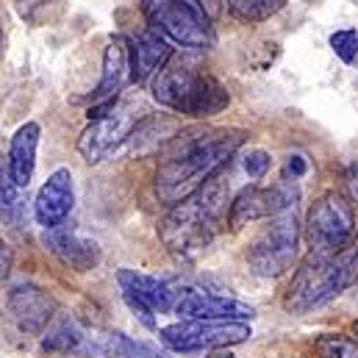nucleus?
I'll use <instances>...</instances> for the list:
<instances>
[{
    "label": "nucleus",
    "mask_w": 358,
    "mask_h": 358,
    "mask_svg": "<svg viewBox=\"0 0 358 358\" xmlns=\"http://www.w3.org/2000/svg\"><path fill=\"white\" fill-rule=\"evenodd\" d=\"M239 128H189L167 145L164 159L156 173V194L170 208L197 194L245 142Z\"/></svg>",
    "instance_id": "1"
},
{
    "label": "nucleus",
    "mask_w": 358,
    "mask_h": 358,
    "mask_svg": "<svg viewBox=\"0 0 358 358\" xmlns=\"http://www.w3.org/2000/svg\"><path fill=\"white\" fill-rule=\"evenodd\" d=\"M225 203H228V180L222 173H217L197 194L173 206L170 214L162 220L159 234L164 248L180 262L197 259L211 245Z\"/></svg>",
    "instance_id": "2"
},
{
    "label": "nucleus",
    "mask_w": 358,
    "mask_h": 358,
    "mask_svg": "<svg viewBox=\"0 0 358 358\" xmlns=\"http://www.w3.org/2000/svg\"><path fill=\"white\" fill-rule=\"evenodd\" d=\"M358 280V245H350L342 253H308V259L297 267L283 306L292 314H308L339 297L348 286Z\"/></svg>",
    "instance_id": "3"
},
{
    "label": "nucleus",
    "mask_w": 358,
    "mask_h": 358,
    "mask_svg": "<svg viewBox=\"0 0 358 358\" xmlns=\"http://www.w3.org/2000/svg\"><path fill=\"white\" fill-rule=\"evenodd\" d=\"M150 94L164 108L192 120H208L225 111L231 103V94L220 78L200 73L186 62H170L150 81Z\"/></svg>",
    "instance_id": "4"
},
{
    "label": "nucleus",
    "mask_w": 358,
    "mask_h": 358,
    "mask_svg": "<svg viewBox=\"0 0 358 358\" xmlns=\"http://www.w3.org/2000/svg\"><path fill=\"white\" fill-rule=\"evenodd\" d=\"M353 234H356V211L353 203L331 189L325 194H320L306 217V242L311 248V253H342L353 245Z\"/></svg>",
    "instance_id": "5"
},
{
    "label": "nucleus",
    "mask_w": 358,
    "mask_h": 358,
    "mask_svg": "<svg viewBox=\"0 0 358 358\" xmlns=\"http://www.w3.org/2000/svg\"><path fill=\"white\" fill-rule=\"evenodd\" d=\"M142 11L150 28L186 50H208L214 45V25L194 0H142Z\"/></svg>",
    "instance_id": "6"
},
{
    "label": "nucleus",
    "mask_w": 358,
    "mask_h": 358,
    "mask_svg": "<svg viewBox=\"0 0 358 358\" xmlns=\"http://www.w3.org/2000/svg\"><path fill=\"white\" fill-rule=\"evenodd\" d=\"M253 336L248 322H211V320H180L159 331V339L173 353H197L242 345Z\"/></svg>",
    "instance_id": "7"
},
{
    "label": "nucleus",
    "mask_w": 358,
    "mask_h": 358,
    "mask_svg": "<svg viewBox=\"0 0 358 358\" xmlns=\"http://www.w3.org/2000/svg\"><path fill=\"white\" fill-rule=\"evenodd\" d=\"M297 242H300V222H297L294 211H286V214L275 217L259 234V239L250 245L248 262L256 275L278 278L292 267V262L297 256Z\"/></svg>",
    "instance_id": "8"
},
{
    "label": "nucleus",
    "mask_w": 358,
    "mask_h": 358,
    "mask_svg": "<svg viewBox=\"0 0 358 358\" xmlns=\"http://www.w3.org/2000/svg\"><path fill=\"white\" fill-rule=\"evenodd\" d=\"M139 122V114L134 103H114L103 117L92 120L78 139V153L87 164L106 162L114 150H120L125 142H131V134Z\"/></svg>",
    "instance_id": "9"
},
{
    "label": "nucleus",
    "mask_w": 358,
    "mask_h": 358,
    "mask_svg": "<svg viewBox=\"0 0 358 358\" xmlns=\"http://www.w3.org/2000/svg\"><path fill=\"white\" fill-rule=\"evenodd\" d=\"M297 197H300V192L292 180L269 186V189L248 186L234 197V203L228 208V222L236 231V228H242L248 222H256V220H275L286 211H294Z\"/></svg>",
    "instance_id": "10"
},
{
    "label": "nucleus",
    "mask_w": 358,
    "mask_h": 358,
    "mask_svg": "<svg viewBox=\"0 0 358 358\" xmlns=\"http://www.w3.org/2000/svg\"><path fill=\"white\" fill-rule=\"evenodd\" d=\"M134 81V67H131V39L125 36H111L106 50H103V73L97 87L92 90L90 100V120L103 117L114 103L117 94L125 90V84Z\"/></svg>",
    "instance_id": "11"
},
{
    "label": "nucleus",
    "mask_w": 358,
    "mask_h": 358,
    "mask_svg": "<svg viewBox=\"0 0 358 358\" xmlns=\"http://www.w3.org/2000/svg\"><path fill=\"white\" fill-rule=\"evenodd\" d=\"M180 320H211V322H248L256 317L253 306L208 292H183L176 303Z\"/></svg>",
    "instance_id": "12"
},
{
    "label": "nucleus",
    "mask_w": 358,
    "mask_h": 358,
    "mask_svg": "<svg viewBox=\"0 0 358 358\" xmlns=\"http://www.w3.org/2000/svg\"><path fill=\"white\" fill-rule=\"evenodd\" d=\"M76 206V183H73V173L70 170H56L53 176L42 183V189L36 192L34 200V217L36 222L50 231V228H62L64 220L70 217Z\"/></svg>",
    "instance_id": "13"
},
{
    "label": "nucleus",
    "mask_w": 358,
    "mask_h": 358,
    "mask_svg": "<svg viewBox=\"0 0 358 358\" xmlns=\"http://www.w3.org/2000/svg\"><path fill=\"white\" fill-rule=\"evenodd\" d=\"M8 314L25 334H42L56 317V300L34 283L14 286L8 292Z\"/></svg>",
    "instance_id": "14"
},
{
    "label": "nucleus",
    "mask_w": 358,
    "mask_h": 358,
    "mask_svg": "<svg viewBox=\"0 0 358 358\" xmlns=\"http://www.w3.org/2000/svg\"><path fill=\"white\" fill-rule=\"evenodd\" d=\"M170 62H173V42L156 28L148 25L142 34L131 39V67L136 84L153 81Z\"/></svg>",
    "instance_id": "15"
},
{
    "label": "nucleus",
    "mask_w": 358,
    "mask_h": 358,
    "mask_svg": "<svg viewBox=\"0 0 358 358\" xmlns=\"http://www.w3.org/2000/svg\"><path fill=\"white\" fill-rule=\"evenodd\" d=\"M45 245L64 267L70 269L87 272V269H94L100 264V245L90 236H81L78 231L50 228V231H45Z\"/></svg>",
    "instance_id": "16"
},
{
    "label": "nucleus",
    "mask_w": 358,
    "mask_h": 358,
    "mask_svg": "<svg viewBox=\"0 0 358 358\" xmlns=\"http://www.w3.org/2000/svg\"><path fill=\"white\" fill-rule=\"evenodd\" d=\"M117 283H120L122 292H131L145 306H150L156 314L176 311V303L180 297V292H176L164 278L145 275V272H136V269H120L117 272Z\"/></svg>",
    "instance_id": "17"
},
{
    "label": "nucleus",
    "mask_w": 358,
    "mask_h": 358,
    "mask_svg": "<svg viewBox=\"0 0 358 358\" xmlns=\"http://www.w3.org/2000/svg\"><path fill=\"white\" fill-rule=\"evenodd\" d=\"M39 136L42 128L39 122H22L8 145V173L20 189H28V183L34 180L36 170V150H39Z\"/></svg>",
    "instance_id": "18"
},
{
    "label": "nucleus",
    "mask_w": 358,
    "mask_h": 358,
    "mask_svg": "<svg viewBox=\"0 0 358 358\" xmlns=\"http://www.w3.org/2000/svg\"><path fill=\"white\" fill-rule=\"evenodd\" d=\"M178 136V122L170 114H148L136 122L134 134H131V150L136 156H148L153 150H159L164 142L170 145Z\"/></svg>",
    "instance_id": "19"
},
{
    "label": "nucleus",
    "mask_w": 358,
    "mask_h": 358,
    "mask_svg": "<svg viewBox=\"0 0 358 358\" xmlns=\"http://www.w3.org/2000/svg\"><path fill=\"white\" fill-rule=\"evenodd\" d=\"M17 14L28 22V25H56L64 11H67V0H14Z\"/></svg>",
    "instance_id": "20"
},
{
    "label": "nucleus",
    "mask_w": 358,
    "mask_h": 358,
    "mask_svg": "<svg viewBox=\"0 0 358 358\" xmlns=\"http://www.w3.org/2000/svg\"><path fill=\"white\" fill-rule=\"evenodd\" d=\"M22 189L14 183L8 173V159L0 156V222L17 225L22 217Z\"/></svg>",
    "instance_id": "21"
},
{
    "label": "nucleus",
    "mask_w": 358,
    "mask_h": 358,
    "mask_svg": "<svg viewBox=\"0 0 358 358\" xmlns=\"http://www.w3.org/2000/svg\"><path fill=\"white\" fill-rule=\"evenodd\" d=\"M286 3L289 0H228V11L234 20L256 25V22H264L269 17H275Z\"/></svg>",
    "instance_id": "22"
},
{
    "label": "nucleus",
    "mask_w": 358,
    "mask_h": 358,
    "mask_svg": "<svg viewBox=\"0 0 358 358\" xmlns=\"http://www.w3.org/2000/svg\"><path fill=\"white\" fill-rule=\"evenodd\" d=\"M78 345H81V331H78V325H76L73 320H67V317H62V320H56L53 325H48V331H45V336H42V348L50 350V353H70V350H76Z\"/></svg>",
    "instance_id": "23"
},
{
    "label": "nucleus",
    "mask_w": 358,
    "mask_h": 358,
    "mask_svg": "<svg viewBox=\"0 0 358 358\" xmlns=\"http://www.w3.org/2000/svg\"><path fill=\"white\" fill-rule=\"evenodd\" d=\"M106 356L108 358H159V353L145 345V342H134L125 334H111L106 336Z\"/></svg>",
    "instance_id": "24"
},
{
    "label": "nucleus",
    "mask_w": 358,
    "mask_h": 358,
    "mask_svg": "<svg viewBox=\"0 0 358 358\" xmlns=\"http://www.w3.org/2000/svg\"><path fill=\"white\" fill-rule=\"evenodd\" d=\"M314 350L320 358H358V342L342 334H325L314 342Z\"/></svg>",
    "instance_id": "25"
},
{
    "label": "nucleus",
    "mask_w": 358,
    "mask_h": 358,
    "mask_svg": "<svg viewBox=\"0 0 358 358\" xmlns=\"http://www.w3.org/2000/svg\"><path fill=\"white\" fill-rule=\"evenodd\" d=\"M331 50L336 53L339 62L353 64L358 59V31H353V28L334 31V34H331Z\"/></svg>",
    "instance_id": "26"
},
{
    "label": "nucleus",
    "mask_w": 358,
    "mask_h": 358,
    "mask_svg": "<svg viewBox=\"0 0 358 358\" xmlns=\"http://www.w3.org/2000/svg\"><path fill=\"white\" fill-rule=\"evenodd\" d=\"M242 167H245L248 178L259 180V178H264V176L269 173V167H272V156H269L267 150H250V153L245 156Z\"/></svg>",
    "instance_id": "27"
},
{
    "label": "nucleus",
    "mask_w": 358,
    "mask_h": 358,
    "mask_svg": "<svg viewBox=\"0 0 358 358\" xmlns=\"http://www.w3.org/2000/svg\"><path fill=\"white\" fill-rule=\"evenodd\" d=\"M122 300H125V306L134 311V317L148 328V331H156L159 328V322H156V311L150 308V306H145L139 297H134L131 292H122Z\"/></svg>",
    "instance_id": "28"
},
{
    "label": "nucleus",
    "mask_w": 358,
    "mask_h": 358,
    "mask_svg": "<svg viewBox=\"0 0 358 358\" xmlns=\"http://www.w3.org/2000/svg\"><path fill=\"white\" fill-rule=\"evenodd\" d=\"M283 173H286V178L292 176V180L303 178V176L308 173V162H306V156H300V153L289 156V159H286V167H283Z\"/></svg>",
    "instance_id": "29"
},
{
    "label": "nucleus",
    "mask_w": 358,
    "mask_h": 358,
    "mask_svg": "<svg viewBox=\"0 0 358 358\" xmlns=\"http://www.w3.org/2000/svg\"><path fill=\"white\" fill-rule=\"evenodd\" d=\"M197 6H200V11L214 22V20H220V14H222V8H225V0H194Z\"/></svg>",
    "instance_id": "30"
},
{
    "label": "nucleus",
    "mask_w": 358,
    "mask_h": 358,
    "mask_svg": "<svg viewBox=\"0 0 358 358\" xmlns=\"http://www.w3.org/2000/svg\"><path fill=\"white\" fill-rule=\"evenodd\" d=\"M11 267H14V253H11V248L0 239V280H6V278H8Z\"/></svg>",
    "instance_id": "31"
},
{
    "label": "nucleus",
    "mask_w": 358,
    "mask_h": 358,
    "mask_svg": "<svg viewBox=\"0 0 358 358\" xmlns=\"http://www.w3.org/2000/svg\"><path fill=\"white\" fill-rule=\"evenodd\" d=\"M206 358H236L228 348H217V350H208V356Z\"/></svg>",
    "instance_id": "32"
},
{
    "label": "nucleus",
    "mask_w": 358,
    "mask_h": 358,
    "mask_svg": "<svg viewBox=\"0 0 358 358\" xmlns=\"http://www.w3.org/2000/svg\"><path fill=\"white\" fill-rule=\"evenodd\" d=\"M353 331H356V339H358V322H356V325H353Z\"/></svg>",
    "instance_id": "33"
}]
</instances>
